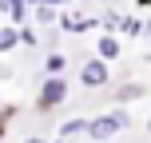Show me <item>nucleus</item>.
<instances>
[{"label":"nucleus","mask_w":151,"mask_h":143,"mask_svg":"<svg viewBox=\"0 0 151 143\" xmlns=\"http://www.w3.org/2000/svg\"><path fill=\"white\" fill-rule=\"evenodd\" d=\"M115 32H123V36H143V20H139V16H119V28Z\"/></svg>","instance_id":"6e6552de"},{"label":"nucleus","mask_w":151,"mask_h":143,"mask_svg":"<svg viewBox=\"0 0 151 143\" xmlns=\"http://www.w3.org/2000/svg\"><path fill=\"white\" fill-rule=\"evenodd\" d=\"M127 127V111H107V115H96V119H88V135L91 139H111L115 131H123Z\"/></svg>","instance_id":"f257e3e1"},{"label":"nucleus","mask_w":151,"mask_h":143,"mask_svg":"<svg viewBox=\"0 0 151 143\" xmlns=\"http://www.w3.org/2000/svg\"><path fill=\"white\" fill-rule=\"evenodd\" d=\"M147 131H151V119H147Z\"/></svg>","instance_id":"dca6fc26"},{"label":"nucleus","mask_w":151,"mask_h":143,"mask_svg":"<svg viewBox=\"0 0 151 143\" xmlns=\"http://www.w3.org/2000/svg\"><path fill=\"white\" fill-rule=\"evenodd\" d=\"M28 143H44V139H28Z\"/></svg>","instance_id":"2eb2a0df"},{"label":"nucleus","mask_w":151,"mask_h":143,"mask_svg":"<svg viewBox=\"0 0 151 143\" xmlns=\"http://www.w3.org/2000/svg\"><path fill=\"white\" fill-rule=\"evenodd\" d=\"M68 99V80L64 75H48L44 88H40V107H56Z\"/></svg>","instance_id":"f03ea898"},{"label":"nucleus","mask_w":151,"mask_h":143,"mask_svg":"<svg viewBox=\"0 0 151 143\" xmlns=\"http://www.w3.org/2000/svg\"><path fill=\"white\" fill-rule=\"evenodd\" d=\"M56 24H60L64 32H72V36H80V32L96 28L99 20H91V16H76V12H64V16H60V20H56Z\"/></svg>","instance_id":"20e7f679"},{"label":"nucleus","mask_w":151,"mask_h":143,"mask_svg":"<svg viewBox=\"0 0 151 143\" xmlns=\"http://www.w3.org/2000/svg\"><path fill=\"white\" fill-rule=\"evenodd\" d=\"M32 4H44V0H28V8H32Z\"/></svg>","instance_id":"4468645a"},{"label":"nucleus","mask_w":151,"mask_h":143,"mask_svg":"<svg viewBox=\"0 0 151 143\" xmlns=\"http://www.w3.org/2000/svg\"><path fill=\"white\" fill-rule=\"evenodd\" d=\"M28 16H32V20H40V24H56V20H60V16H56V4H48V0H44V4H32Z\"/></svg>","instance_id":"423d86ee"},{"label":"nucleus","mask_w":151,"mask_h":143,"mask_svg":"<svg viewBox=\"0 0 151 143\" xmlns=\"http://www.w3.org/2000/svg\"><path fill=\"white\" fill-rule=\"evenodd\" d=\"M80 80H83V88H104V83H107V60L91 56V60L80 68Z\"/></svg>","instance_id":"7ed1b4c3"},{"label":"nucleus","mask_w":151,"mask_h":143,"mask_svg":"<svg viewBox=\"0 0 151 143\" xmlns=\"http://www.w3.org/2000/svg\"><path fill=\"white\" fill-rule=\"evenodd\" d=\"M80 131L88 135V119H72V123H64V127H60V135L68 139V135H80Z\"/></svg>","instance_id":"9d476101"},{"label":"nucleus","mask_w":151,"mask_h":143,"mask_svg":"<svg viewBox=\"0 0 151 143\" xmlns=\"http://www.w3.org/2000/svg\"><path fill=\"white\" fill-rule=\"evenodd\" d=\"M139 96H143V88H139V83H127V88L119 91V99H139Z\"/></svg>","instance_id":"9b49d317"},{"label":"nucleus","mask_w":151,"mask_h":143,"mask_svg":"<svg viewBox=\"0 0 151 143\" xmlns=\"http://www.w3.org/2000/svg\"><path fill=\"white\" fill-rule=\"evenodd\" d=\"M16 44H20V24L8 20L4 28H0V52H8V48H16Z\"/></svg>","instance_id":"0eeeda50"},{"label":"nucleus","mask_w":151,"mask_h":143,"mask_svg":"<svg viewBox=\"0 0 151 143\" xmlns=\"http://www.w3.org/2000/svg\"><path fill=\"white\" fill-rule=\"evenodd\" d=\"M96 56L99 60H119V36H115V32H104L99 44H96Z\"/></svg>","instance_id":"39448f33"},{"label":"nucleus","mask_w":151,"mask_h":143,"mask_svg":"<svg viewBox=\"0 0 151 143\" xmlns=\"http://www.w3.org/2000/svg\"><path fill=\"white\" fill-rule=\"evenodd\" d=\"M48 4H72V0H48Z\"/></svg>","instance_id":"ddd939ff"},{"label":"nucleus","mask_w":151,"mask_h":143,"mask_svg":"<svg viewBox=\"0 0 151 143\" xmlns=\"http://www.w3.org/2000/svg\"><path fill=\"white\" fill-rule=\"evenodd\" d=\"M20 44H36V32L24 28V24H20Z\"/></svg>","instance_id":"f8f14e48"},{"label":"nucleus","mask_w":151,"mask_h":143,"mask_svg":"<svg viewBox=\"0 0 151 143\" xmlns=\"http://www.w3.org/2000/svg\"><path fill=\"white\" fill-rule=\"evenodd\" d=\"M44 68H48V75H64V68H68V56H60V52H52L44 60Z\"/></svg>","instance_id":"1a4fd4ad"}]
</instances>
